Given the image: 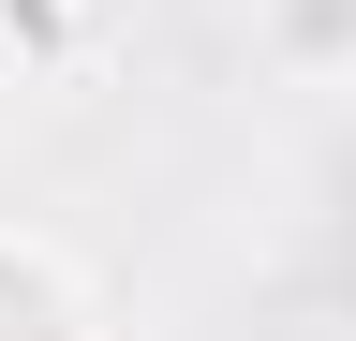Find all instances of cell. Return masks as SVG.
I'll list each match as a JSON object with an SVG mask.
<instances>
[{
    "instance_id": "obj_1",
    "label": "cell",
    "mask_w": 356,
    "mask_h": 341,
    "mask_svg": "<svg viewBox=\"0 0 356 341\" xmlns=\"http://www.w3.org/2000/svg\"><path fill=\"white\" fill-rule=\"evenodd\" d=\"M0 341H104V282L44 223H0Z\"/></svg>"
},
{
    "instance_id": "obj_2",
    "label": "cell",
    "mask_w": 356,
    "mask_h": 341,
    "mask_svg": "<svg viewBox=\"0 0 356 341\" xmlns=\"http://www.w3.org/2000/svg\"><path fill=\"white\" fill-rule=\"evenodd\" d=\"M252 60L297 74V90H341L356 74V0H252Z\"/></svg>"
},
{
    "instance_id": "obj_3",
    "label": "cell",
    "mask_w": 356,
    "mask_h": 341,
    "mask_svg": "<svg viewBox=\"0 0 356 341\" xmlns=\"http://www.w3.org/2000/svg\"><path fill=\"white\" fill-rule=\"evenodd\" d=\"M60 30H74V0H0V45H30V60H44Z\"/></svg>"
}]
</instances>
